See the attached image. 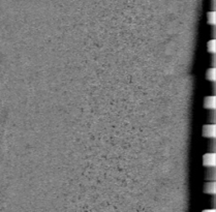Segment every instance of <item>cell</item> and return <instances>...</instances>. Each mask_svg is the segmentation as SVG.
<instances>
[{
    "label": "cell",
    "instance_id": "1",
    "mask_svg": "<svg viewBox=\"0 0 216 212\" xmlns=\"http://www.w3.org/2000/svg\"><path fill=\"white\" fill-rule=\"evenodd\" d=\"M203 136L207 138H214L215 137V125L213 124H208L203 127Z\"/></svg>",
    "mask_w": 216,
    "mask_h": 212
},
{
    "label": "cell",
    "instance_id": "2",
    "mask_svg": "<svg viewBox=\"0 0 216 212\" xmlns=\"http://www.w3.org/2000/svg\"><path fill=\"white\" fill-rule=\"evenodd\" d=\"M204 166L213 167L215 166V154L214 153H206L203 157Z\"/></svg>",
    "mask_w": 216,
    "mask_h": 212
},
{
    "label": "cell",
    "instance_id": "3",
    "mask_svg": "<svg viewBox=\"0 0 216 212\" xmlns=\"http://www.w3.org/2000/svg\"><path fill=\"white\" fill-rule=\"evenodd\" d=\"M205 108L207 109H214L215 108V97L214 96H207L204 101Z\"/></svg>",
    "mask_w": 216,
    "mask_h": 212
},
{
    "label": "cell",
    "instance_id": "4",
    "mask_svg": "<svg viewBox=\"0 0 216 212\" xmlns=\"http://www.w3.org/2000/svg\"><path fill=\"white\" fill-rule=\"evenodd\" d=\"M205 192H207V194H214L215 192V183L214 182H208L205 185Z\"/></svg>",
    "mask_w": 216,
    "mask_h": 212
},
{
    "label": "cell",
    "instance_id": "5",
    "mask_svg": "<svg viewBox=\"0 0 216 212\" xmlns=\"http://www.w3.org/2000/svg\"><path fill=\"white\" fill-rule=\"evenodd\" d=\"M207 20L208 23L211 24V25H214L215 24V13L214 12H209L207 14Z\"/></svg>",
    "mask_w": 216,
    "mask_h": 212
},
{
    "label": "cell",
    "instance_id": "6",
    "mask_svg": "<svg viewBox=\"0 0 216 212\" xmlns=\"http://www.w3.org/2000/svg\"><path fill=\"white\" fill-rule=\"evenodd\" d=\"M207 79L209 81H215V68H209L207 70Z\"/></svg>",
    "mask_w": 216,
    "mask_h": 212
},
{
    "label": "cell",
    "instance_id": "7",
    "mask_svg": "<svg viewBox=\"0 0 216 212\" xmlns=\"http://www.w3.org/2000/svg\"><path fill=\"white\" fill-rule=\"evenodd\" d=\"M207 49H208V51L210 52V53H214V52H215V40H211L208 41Z\"/></svg>",
    "mask_w": 216,
    "mask_h": 212
}]
</instances>
